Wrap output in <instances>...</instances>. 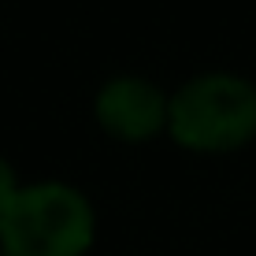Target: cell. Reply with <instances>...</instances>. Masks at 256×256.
I'll return each mask as SVG.
<instances>
[{
    "label": "cell",
    "mask_w": 256,
    "mask_h": 256,
    "mask_svg": "<svg viewBox=\"0 0 256 256\" xmlns=\"http://www.w3.org/2000/svg\"><path fill=\"white\" fill-rule=\"evenodd\" d=\"M93 204L70 182H30L0 212L4 256H82L93 245Z\"/></svg>",
    "instance_id": "6da1fadb"
},
{
    "label": "cell",
    "mask_w": 256,
    "mask_h": 256,
    "mask_svg": "<svg viewBox=\"0 0 256 256\" xmlns=\"http://www.w3.org/2000/svg\"><path fill=\"white\" fill-rule=\"evenodd\" d=\"M167 130L200 152L238 148L256 134V82L238 70H204L171 93Z\"/></svg>",
    "instance_id": "7a4b0ae2"
},
{
    "label": "cell",
    "mask_w": 256,
    "mask_h": 256,
    "mask_svg": "<svg viewBox=\"0 0 256 256\" xmlns=\"http://www.w3.org/2000/svg\"><path fill=\"white\" fill-rule=\"evenodd\" d=\"M93 108L108 134L126 138V141H145L167 126L171 96L141 74H112L96 90Z\"/></svg>",
    "instance_id": "3957f363"
},
{
    "label": "cell",
    "mask_w": 256,
    "mask_h": 256,
    "mask_svg": "<svg viewBox=\"0 0 256 256\" xmlns=\"http://www.w3.org/2000/svg\"><path fill=\"white\" fill-rule=\"evenodd\" d=\"M15 190H19V178H15V167L0 156V212H4V204L15 197Z\"/></svg>",
    "instance_id": "277c9868"
}]
</instances>
